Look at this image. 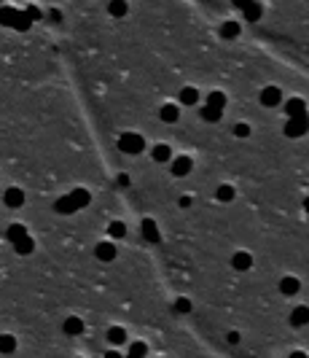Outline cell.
Listing matches in <instances>:
<instances>
[{
	"label": "cell",
	"instance_id": "6da1fadb",
	"mask_svg": "<svg viewBox=\"0 0 309 358\" xmlns=\"http://www.w3.org/2000/svg\"><path fill=\"white\" fill-rule=\"evenodd\" d=\"M143 148H145V140L137 132H127V135L118 137V151H124V154H140Z\"/></svg>",
	"mask_w": 309,
	"mask_h": 358
},
{
	"label": "cell",
	"instance_id": "7a4b0ae2",
	"mask_svg": "<svg viewBox=\"0 0 309 358\" xmlns=\"http://www.w3.org/2000/svg\"><path fill=\"white\" fill-rule=\"evenodd\" d=\"M306 129H309V116L304 113V116H293V119H288V124H285V135H288V137H301V135H306Z\"/></svg>",
	"mask_w": 309,
	"mask_h": 358
},
{
	"label": "cell",
	"instance_id": "3957f363",
	"mask_svg": "<svg viewBox=\"0 0 309 358\" xmlns=\"http://www.w3.org/2000/svg\"><path fill=\"white\" fill-rule=\"evenodd\" d=\"M280 100H283V92H280L277 87H266L264 92H261V105H266V108L280 105Z\"/></svg>",
	"mask_w": 309,
	"mask_h": 358
},
{
	"label": "cell",
	"instance_id": "277c9868",
	"mask_svg": "<svg viewBox=\"0 0 309 358\" xmlns=\"http://www.w3.org/2000/svg\"><path fill=\"white\" fill-rule=\"evenodd\" d=\"M285 113H288V119H293V116H304L306 113V102L301 97H290L285 102Z\"/></svg>",
	"mask_w": 309,
	"mask_h": 358
},
{
	"label": "cell",
	"instance_id": "5b68a950",
	"mask_svg": "<svg viewBox=\"0 0 309 358\" xmlns=\"http://www.w3.org/2000/svg\"><path fill=\"white\" fill-rule=\"evenodd\" d=\"M231 267L239 269V272H248L253 267V256H250V253H245V251L234 253V256H231Z\"/></svg>",
	"mask_w": 309,
	"mask_h": 358
},
{
	"label": "cell",
	"instance_id": "8992f818",
	"mask_svg": "<svg viewBox=\"0 0 309 358\" xmlns=\"http://www.w3.org/2000/svg\"><path fill=\"white\" fill-rule=\"evenodd\" d=\"M191 167H194V162H191L189 156H177L175 162H172V175L183 178V175H189V173H191Z\"/></svg>",
	"mask_w": 309,
	"mask_h": 358
},
{
	"label": "cell",
	"instance_id": "52a82bcc",
	"mask_svg": "<svg viewBox=\"0 0 309 358\" xmlns=\"http://www.w3.org/2000/svg\"><path fill=\"white\" fill-rule=\"evenodd\" d=\"M95 253H97V259H100V261H113L118 251H116V245H113V242H100Z\"/></svg>",
	"mask_w": 309,
	"mask_h": 358
},
{
	"label": "cell",
	"instance_id": "ba28073f",
	"mask_svg": "<svg viewBox=\"0 0 309 358\" xmlns=\"http://www.w3.org/2000/svg\"><path fill=\"white\" fill-rule=\"evenodd\" d=\"M54 210L62 213V215H68V213H76L78 207H76V202H73V197L68 194V197H59V200L54 202Z\"/></svg>",
	"mask_w": 309,
	"mask_h": 358
},
{
	"label": "cell",
	"instance_id": "9c48e42d",
	"mask_svg": "<svg viewBox=\"0 0 309 358\" xmlns=\"http://www.w3.org/2000/svg\"><path fill=\"white\" fill-rule=\"evenodd\" d=\"M309 323V307L290 310V326H306Z\"/></svg>",
	"mask_w": 309,
	"mask_h": 358
},
{
	"label": "cell",
	"instance_id": "30bf717a",
	"mask_svg": "<svg viewBox=\"0 0 309 358\" xmlns=\"http://www.w3.org/2000/svg\"><path fill=\"white\" fill-rule=\"evenodd\" d=\"M143 237L148 242H159V240H162V234H159V229H156V221H151V218L143 221Z\"/></svg>",
	"mask_w": 309,
	"mask_h": 358
},
{
	"label": "cell",
	"instance_id": "8fae6325",
	"mask_svg": "<svg viewBox=\"0 0 309 358\" xmlns=\"http://www.w3.org/2000/svg\"><path fill=\"white\" fill-rule=\"evenodd\" d=\"M298 288H301V283H298V278H283V280H280V291H283L285 296H293V294H298Z\"/></svg>",
	"mask_w": 309,
	"mask_h": 358
},
{
	"label": "cell",
	"instance_id": "7c38bea8",
	"mask_svg": "<svg viewBox=\"0 0 309 358\" xmlns=\"http://www.w3.org/2000/svg\"><path fill=\"white\" fill-rule=\"evenodd\" d=\"M6 205L8 207H22L24 205V191L22 188H8L6 191Z\"/></svg>",
	"mask_w": 309,
	"mask_h": 358
},
{
	"label": "cell",
	"instance_id": "4fadbf2b",
	"mask_svg": "<svg viewBox=\"0 0 309 358\" xmlns=\"http://www.w3.org/2000/svg\"><path fill=\"white\" fill-rule=\"evenodd\" d=\"M16 16H19V8H0V24H3V27H11V30H14Z\"/></svg>",
	"mask_w": 309,
	"mask_h": 358
},
{
	"label": "cell",
	"instance_id": "5bb4252c",
	"mask_svg": "<svg viewBox=\"0 0 309 358\" xmlns=\"http://www.w3.org/2000/svg\"><path fill=\"white\" fill-rule=\"evenodd\" d=\"M172 159V148L170 146H164V143H159V146H153V162H170Z\"/></svg>",
	"mask_w": 309,
	"mask_h": 358
},
{
	"label": "cell",
	"instance_id": "9a60e30c",
	"mask_svg": "<svg viewBox=\"0 0 309 358\" xmlns=\"http://www.w3.org/2000/svg\"><path fill=\"white\" fill-rule=\"evenodd\" d=\"M204 105L223 111V108H226V94H223V92H210V94H207V102H204Z\"/></svg>",
	"mask_w": 309,
	"mask_h": 358
},
{
	"label": "cell",
	"instance_id": "2e32d148",
	"mask_svg": "<svg viewBox=\"0 0 309 358\" xmlns=\"http://www.w3.org/2000/svg\"><path fill=\"white\" fill-rule=\"evenodd\" d=\"M62 328H65V334L76 337V334H81V332H83V320H81V318H68Z\"/></svg>",
	"mask_w": 309,
	"mask_h": 358
},
{
	"label": "cell",
	"instance_id": "e0dca14e",
	"mask_svg": "<svg viewBox=\"0 0 309 358\" xmlns=\"http://www.w3.org/2000/svg\"><path fill=\"white\" fill-rule=\"evenodd\" d=\"M16 350V339L11 334H0V353L3 355H11Z\"/></svg>",
	"mask_w": 309,
	"mask_h": 358
},
{
	"label": "cell",
	"instance_id": "ac0fdd59",
	"mask_svg": "<svg viewBox=\"0 0 309 358\" xmlns=\"http://www.w3.org/2000/svg\"><path fill=\"white\" fill-rule=\"evenodd\" d=\"M108 342L110 345H124L127 342V332H124V328H118V326L108 328Z\"/></svg>",
	"mask_w": 309,
	"mask_h": 358
},
{
	"label": "cell",
	"instance_id": "d6986e66",
	"mask_svg": "<svg viewBox=\"0 0 309 358\" xmlns=\"http://www.w3.org/2000/svg\"><path fill=\"white\" fill-rule=\"evenodd\" d=\"M70 197H73V202H76V207H86L91 202V194L86 191V188H76Z\"/></svg>",
	"mask_w": 309,
	"mask_h": 358
},
{
	"label": "cell",
	"instance_id": "ffe728a7",
	"mask_svg": "<svg viewBox=\"0 0 309 358\" xmlns=\"http://www.w3.org/2000/svg\"><path fill=\"white\" fill-rule=\"evenodd\" d=\"M33 248H35V242H33V237L27 234V237H22L19 242H14V251L16 253H22V256H27V253H33Z\"/></svg>",
	"mask_w": 309,
	"mask_h": 358
},
{
	"label": "cell",
	"instance_id": "44dd1931",
	"mask_svg": "<svg viewBox=\"0 0 309 358\" xmlns=\"http://www.w3.org/2000/svg\"><path fill=\"white\" fill-rule=\"evenodd\" d=\"M242 11H245V19H248V22H258L261 14H264V11H261V3H256V0H253L248 8H242Z\"/></svg>",
	"mask_w": 309,
	"mask_h": 358
},
{
	"label": "cell",
	"instance_id": "7402d4cb",
	"mask_svg": "<svg viewBox=\"0 0 309 358\" xmlns=\"http://www.w3.org/2000/svg\"><path fill=\"white\" fill-rule=\"evenodd\" d=\"M196 100H199V92H196L194 87H183V92H180V102H183V105H194Z\"/></svg>",
	"mask_w": 309,
	"mask_h": 358
},
{
	"label": "cell",
	"instance_id": "603a6c76",
	"mask_svg": "<svg viewBox=\"0 0 309 358\" xmlns=\"http://www.w3.org/2000/svg\"><path fill=\"white\" fill-rule=\"evenodd\" d=\"M22 237H27V229H24L22 224H11V229H8V240H11V245L19 242Z\"/></svg>",
	"mask_w": 309,
	"mask_h": 358
},
{
	"label": "cell",
	"instance_id": "cb8c5ba5",
	"mask_svg": "<svg viewBox=\"0 0 309 358\" xmlns=\"http://www.w3.org/2000/svg\"><path fill=\"white\" fill-rule=\"evenodd\" d=\"M162 121H167V124H175L177 121V105H162Z\"/></svg>",
	"mask_w": 309,
	"mask_h": 358
},
{
	"label": "cell",
	"instance_id": "d4e9b609",
	"mask_svg": "<svg viewBox=\"0 0 309 358\" xmlns=\"http://www.w3.org/2000/svg\"><path fill=\"white\" fill-rule=\"evenodd\" d=\"M30 24H33V19L27 16V11H19V16H16V22H14V30L24 33V30H30Z\"/></svg>",
	"mask_w": 309,
	"mask_h": 358
},
{
	"label": "cell",
	"instance_id": "484cf974",
	"mask_svg": "<svg viewBox=\"0 0 309 358\" xmlns=\"http://www.w3.org/2000/svg\"><path fill=\"white\" fill-rule=\"evenodd\" d=\"M108 11L113 16H124L127 14V0H110L108 3Z\"/></svg>",
	"mask_w": 309,
	"mask_h": 358
},
{
	"label": "cell",
	"instance_id": "4316f807",
	"mask_svg": "<svg viewBox=\"0 0 309 358\" xmlns=\"http://www.w3.org/2000/svg\"><path fill=\"white\" fill-rule=\"evenodd\" d=\"M215 200H218V202H231V200H234V188H231V186H218V191H215Z\"/></svg>",
	"mask_w": 309,
	"mask_h": 358
},
{
	"label": "cell",
	"instance_id": "83f0119b",
	"mask_svg": "<svg viewBox=\"0 0 309 358\" xmlns=\"http://www.w3.org/2000/svg\"><path fill=\"white\" fill-rule=\"evenodd\" d=\"M221 113H223V111H218V108H210V105H204V108H202V119H204V121H210V124H215V121L221 119Z\"/></svg>",
	"mask_w": 309,
	"mask_h": 358
},
{
	"label": "cell",
	"instance_id": "f1b7e54d",
	"mask_svg": "<svg viewBox=\"0 0 309 358\" xmlns=\"http://www.w3.org/2000/svg\"><path fill=\"white\" fill-rule=\"evenodd\" d=\"M221 35L223 38H237L239 35V24L237 22H226V24L221 27Z\"/></svg>",
	"mask_w": 309,
	"mask_h": 358
},
{
	"label": "cell",
	"instance_id": "f546056e",
	"mask_svg": "<svg viewBox=\"0 0 309 358\" xmlns=\"http://www.w3.org/2000/svg\"><path fill=\"white\" fill-rule=\"evenodd\" d=\"M108 234H110V237H124V234H127V226L124 224H121V221H113V224H110L108 226Z\"/></svg>",
	"mask_w": 309,
	"mask_h": 358
},
{
	"label": "cell",
	"instance_id": "4dcf8cb0",
	"mask_svg": "<svg viewBox=\"0 0 309 358\" xmlns=\"http://www.w3.org/2000/svg\"><path fill=\"white\" fill-rule=\"evenodd\" d=\"M145 350H148L145 342H135L132 347H129V355L127 358H145Z\"/></svg>",
	"mask_w": 309,
	"mask_h": 358
},
{
	"label": "cell",
	"instance_id": "1f68e13d",
	"mask_svg": "<svg viewBox=\"0 0 309 358\" xmlns=\"http://www.w3.org/2000/svg\"><path fill=\"white\" fill-rule=\"evenodd\" d=\"M175 310H177V313H191V301L189 299H177L175 301Z\"/></svg>",
	"mask_w": 309,
	"mask_h": 358
},
{
	"label": "cell",
	"instance_id": "d6a6232c",
	"mask_svg": "<svg viewBox=\"0 0 309 358\" xmlns=\"http://www.w3.org/2000/svg\"><path fill=\"white\" fill-rule=\"evenodd\" d=\"M234 135H237V137H248L250 135V127L248 124H237V127H234Z\"/></svg>",
	"mask_w": 309,
	"mask_h": 358
},
{
	"label": "cell",
	"instance_id": "836d02e7",
	"mask_svg": "<svg viewBox=\"0 0 309 358\" xmlns=\"http://www.w3.org/2000/svg\"><path fill=\"white\" fill-rule=\"evenodd\" d=\"M24 11H27V16H30V19H33V22H38V19L43 16V14H41V8H35V6H30V8H24Z\"/></svg>",
	"mask_w": 309,
	"mask_h": 358
},
{
	"label": "cell",
	"instance_id": "e575fe53",
	"mask_svg": "<svg viewBox=\"0 0 309 358\" xmlns=\"http://www.w3.org/2000/svg\"><path fill=\"white\" fill-rule=\"evenodd\" d=\"M231 3L237 6V8H248V6L253 3V0H231Z\"/></svg>",
	"mask_w": 309,
	"mask_h": 358
},
{
	"label": "cell",
	"instance_id": "d590c367",
	"mask_svg": "<svg viewBox=\"0 0 309 358\" xmlns=\"http://www.w3.org/2000/svg\"><path fill=\"white\" fill-rule=\"evenodd\" d=\"M116 181H118V186H129V175H124V173H121V175L116 178Z\"/></svg>",
	"mask_w": 309,
	"mask_h": 358
},
{
	"label": "cell",
	"instance_id": "8d00e7d4",
	"mask_svg": "<svg viewBox=\"0 0 309 358\" xmlns=\"http://www.w3.org/2000/svg\"><path fill=\"white\" fill-rule=\"evenodd\" d=\"M229 342L237 345V342H239V334H237V332H229Z\"/></svg>",
	"mask_w": 309,
	"mask_h": 358
},
{
	"label": "cell",
	"instance_id": "74e56055",
	"mask_svg": "<svg viewBox=\"0 0 309 358\" xmlns=\"http://www.w3.org/2000/svg\"><path fill=\"white\" fill-rule=\"evenodd\" d=\"M180 207H191V197H180Z\"/></svg>",
	"mask_w": 309,
	"mask_h": 358
},
{
	"label": "cell",
	"instance_id": "f35d334b",
	"mask_svg": "<svg viewBox=\"0 0 309 358\" xmlns=\"http://www.w3.org/2000/svg\"><path fill=\"white\" fill-rule=\"evenodd\" d=\"M290 358H309L306 353H301V350H296V353H290Z\"/></svg>",
	"mask_w": 309,
	"mask_h": 358
},
{
	"label": "cell",
	"instance_id": "ab89813d",
	"mask_svg": "<svg viewBox=\"0 0 309 358\" xmlns=\"http://www.w3.org/2000/svg\"><path fill=\"white\" fill-rule=\"evenodd\" d=\"M105 358H121V353H116V350H110V353H105Z\"/></svg>",
	"mask_w": 309,
	"mask_h": 358
},
{
	"label": "cell",
	"instance_id": "60d3db41",
	"mask_svg": "<svg viewBox=\"0 0 309 358\" xmlns=\"http://www.w3.org/2000/svg\"><path fill=\"white\" fill-rule=\"evenodd\" d=\"M304 210L309 213V197H306V200H304Z\"/></svg>",
	"mask_w": 309,
	"mask_h": 358
}]
</instances>
